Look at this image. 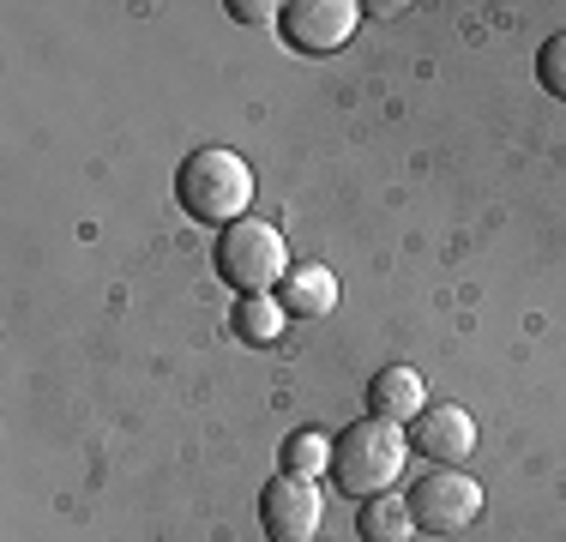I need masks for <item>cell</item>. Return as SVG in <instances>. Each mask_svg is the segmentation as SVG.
I'll return each mask as SVG.
<instances>
[{
    "instance_id": "cell-6",
    "label": "cell",
    "mask_w": 566,
    "mask_h": 542,
    "mask_svg": "<svg viewBox=\"0 0 566 542\" xmlns=\"http://www.w3.org/2000/svg\"><path fill=\"white\" fill-rule=\"evenodd\" d=\"M319 512H326V500L314 494V482L290 477V470L272 477V482H265V494H260V524H265V536H272V542H314Z\"/></svg>"
},
{
    "instance_id": "cell-14",
    "label": "cell",
    "mask_w": 566,
    "mask_h": 542,
    "mask_svg": "<svg viewBox=\"0 0 566 542\" xmlns=\"http://www.w3.org/2000/svg\"><path fill=\"white\" fill-rule=\"evenodd\" d=\"M229 12H235L241 24H265L272 12H283V7H272V0H229Z\"/></svg>"
},
{
    "instance_id": "cell-5",
    "label": "cell",
    "mask_w": 566,
    "mask_h": 542,
    "mask_svg": "<svg viewBox=\"0 0 566 542\" xmlns=\"http://www.w3.org/2000/svg\"><path fill=\"white\" fill-rule=\"evenodd\" d=\"M356 19H361L356 0H290L277 12V31L295 54H332L356 37Z\"/></svg>"
},
{
    "instance_id": "cell-1",
    "label": "cell",
    "mask_w": 566,
    "mask_h": 542,
    "mask_svg": "<svg viewBox=\"0 0 566 542\" xmlns=\"http://www.w3.org/2000/svg\"><path fill=\"white\" fill-rule=\"evenodd\" d=\"M403 458H410V440H403L398 423H380V416H361L349 423L338 440H332V488L349 500H374L398 482Z\"/></svg>"
},
{
    "instance_id": "cell-13",
    "label": "cell",
    "mask_w": 566,
    "mask_h": 542,
    "mask_svg": "<svg viewBox=\"0 0 566 542\" xmlns=\"http://www.w3.org/2000/svg\"><path fill=\"white\" fill-rule=\"evenodd\" d=\"M536 79H543L548 97L566 103V31H555V37L543 43V54H536Z\"/></svg>"
},
{
    "instance_id": "cell-3",
    "label": "cell",
    "mask_w": 566,
    "mask_h": 542,
    "mask_svg": "<svg viewBox=\"0 0 566 542\" xmlns=\"http://www.w3.org/2000/svg\"><path fill=\"white\" fill-rule=\"evenodd\" d=\"M218 271L241 295H272V283L290 278V248H283V236L272 223L241 217V223H229L223 241H218Z\"/></svg>"
},
{
    "instance_id": "cell-8",
    "label": "cell",
    "mask_w": 566,
    "mask_h": 542,
    "mask_svg": "<svg viewBox=\"0 0 566 542\" xmlns=\"http://www.w3.org/2000/svg\"><path fill=\"white\" fill-rule=\"evenodd\" d=\"M428 392H422V374L416 368H380L368 379V416H380V423H416V416L428 410Z\"/></svg>"
},
{
    "instance_id": "cell-11",
    "label": "cell",
    "mask_w": 566,
    "mask_h": 542,
    "mask_svg": "<svg viewBox=\"0 0 566 542\" xmlns=\"http://www.w3.org/2000/svg\"><path fill=\"white\" fill-rule=\"evenodd\" d=\"M283 320H290V314H283V302H277V295H241V302H235V314H229V332H235L241 344H253V350H260V344H277Z\"/></svg>"
},
{
    "instance_id": "cell-9",
    "label": "cell",
    "mask_w": 566,
    "mask_h": 542,
    "mask_svg": "<svg viewBox=\"0 0 566 542\" xmlns=\"http://www.w3.org/2000/svg\"><path fill=\"white\" fill-rule=\"evenodd\" d=\"M277 302H283V314L319 320V314H332V308H338V278H332L326 265H290Z\"/></svg>"
},
{
    "instance_id": "cell-2",
    "label": "cell",
    "mask_w": 566,
    "mask_h": 542,
    "mask_svg": "<svg viewBox=\"0 0 566 542\" xmlns=\"http://www.w3.org/2000/svg\"><path fill=\"white\" fill-rule=\"evenodd\" d=\"M175 199H181V211L193 223L229 229L253 206V169L235 152H223V145H206V152H193L175 169Z\"/></svg>"
},
{
    "instance_id": "cell-4",
    "label": "cell",
    "mask_w": 566,
    "mask_h": 542,
    "mask_svg": "<svg viewBox=\"0 0 566 542\" xmlns=\"http://www.w3.org/2000/svg\"><path fill=\"white\" fill-rule=\"evenodd\" d=\"M476 512H482V488L470 477H458V470H434V477H422L410 488V519H416V531H428V536L470 531Z\"/></svg>"
},
{
    "instance_id": "cell-7",
    "label": "cell",
    "mask_w": 566,
    "mask_h": 542,
    "mask_svg": "<svg viewBox=\"0 0 566 542\" xmlns=\"http://www.w3.org/2000/svg\"><path fill=\"white\" fill-rule=\"evenodd\" d=\"M410 446L422 458H434L440 470H452L476 452V423H470V410H458V404H428L410 428Z\"/></svg>"
},
{
    "instance_id": "cell-10",
    "label": "cell",
    "mask_w": 566,
    "mask_h": 542,
    "mask_svg": "<svg viewBox=\"0 0 566 542\" xmlns=\"http://www.w3.org/2000/svg\"><path fill=\"white\" fill-rule=\"evenodd\" d=\"M356 531H361V542H410V531H416L410 500H398V494H374V500H361Z\"/></svg>"
},
{
    "instance_id": "cell-12",
    "label": "cell",
    "mask_w": 566,
    "mask_h": 542,
    "mask_svg": "<svg viewBox=\"0 0 566 542\" xmlns=\"http://www.w3.org/2000/svg\"><path fill=\"white\" fill-rule=\"evenodd\" d=\"M283 470H290V477H302V482L326 477V470H332V440L319 428H295L290 446H283Z\"/></svg>"
}]
</instances>
